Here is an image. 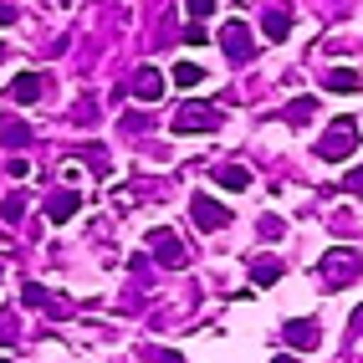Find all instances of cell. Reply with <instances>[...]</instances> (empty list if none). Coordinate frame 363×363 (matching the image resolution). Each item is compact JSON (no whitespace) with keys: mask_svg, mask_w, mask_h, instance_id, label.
I'll return each instance as SVG.
<instances>
[{"mask_svg":"<svg viewBox=\"0 0 363 363\" xmlns=\"http://www.w3.org/2000/svg\"><path fill=\"white\" fill-rule=\"evenodd\" d=\"M353 143H358V118H333V128L318 138V159L337 164V159L353 154Z\"/></svg>","mask_w":363,"mask_h":363,"instance_id":"6da1fadb","label":"cell"},{"mask_svg":"<svg viewBox=\"0 0 363 363\" xmlns=\"http://www.w3.org/2000/svg\"><path fill=\"white\" fill-rule=\"evenodd\" d=\"M358 266H363V261H358V251L337 246V251H328V256H323V281H328V286H348V281L358 277Z\"/></svg>","mask_w":363,"mask_h":363,"instance_id":"7a4b0ae2","label":"cell"},{"mask_svg":"<svg viewBox=\"0 0 363 363\" xmlns=\"http://www.w3.org/2000/svg\"><path fill=\"white\" fill-rule=\"evenodd\" d=\"M210 128H220L215 108H179L174 113V133H210Z\"/></svg>","mask_w":363,"mask_h":363,"instance_id":"3957f363","label":"cell"},{"mask_svg":"<svg viewBox=\"0 0 363 363\" xmlns=\"http://www.w3.org/2000/svg\"><path fill=\"white\" fill-rule=\"evenodd\" d=\"M189 215L205 225V230H220V225H230V210L220 205V200H210V195H195L189 200Z\"/></svg>","mask_w":363,"mask_h":363,"instance_id":"277c9868","label":"cell"},{"mask_svg":"<svg viewBox=\"0 0 363 363\" xmlns=\"http://www.w3.org/2000/svg\"><path fill=\"white\" fill-rule=\"evenodd\" d=\"M149 251H154L164 266H184V251H179L174 230H164V225H154V230H149Z\"/></svg>","mask_w":363,"mask_h":363,"instance_id":"5b68a950","label":"cell"},{"mask_svg":"<svg viewBox=\"0 0 363 363\" xmlns=\"http://www.w3.org/2000/svg\"><path fill=\"white\" fill-rule=\"evenodd\" d=\"M77 210H82V195H77V189H57V195L46 200V220L67 225V220H72V215H77Z\"/></svg>","mask_w":363,"mask_h":363,"instance_id":"8992f818","label":"cell"},{"mask_svg":"<svg viewBox=\"0 0 363 363\" xmlns=\"http://www.w3.org/2000/svg\"><path fill=\"white\" fill-rule=\"evenodd\" d=\"M220 46L235 62H251V31H246V21H230V26L220 31Z\"/></svg>","mask_w":363,"mask_h":363,"instance_id":"52a82bcc","label":"cell"},{"mask_svg":"<svg viewBox=\"0 0 363 363\" xmlns=\"http://www.w3.org/2000/svg\"><path fill=\"white\" fill-rule=\"evenodd\" d=\"M133 92H138V103H159V92H164V77L154 67H143L138 77H133Z\"/></svg>","mask_w":363,"mask_h":363,"instance_id":"ba28073f","label":"cell"},{"mask_svg":"<svg viewBox=\"0 0 363 363\" xmlns=\"http://www.w3.org/2000/svg\"><path fill=\"white\" fill-rule=\"evenodd\" d=\"M215 179H220V189H230V195H240V189L251 184V169H246V164H225V169H215Z\"/></svg>","mask_w":363,"mask_h":363,"instance_id":"9c48e42d","label":"cell"},{"mask_svg":"<svg viewBox=\"0 0 363 363\" xmlns=\"http://www.w3.org/2000/svg\"><path fill=\"white\" fill-rule=\"evenodd\" d=\"M281 337H286L292 348H307V343H318V323H312V318H302V323H286V328H281Z\"/></svg>","mask_w":363,"mask_h":363,"instance_id":"30bf717a","label":"cell"},{"mask_svg":"<svg viewBox=\"0 0 363 363\" xmlns=\"http://www.w3.org/2000/svg\"><path fill=\"white\" fill-rule=\"evenodd\" d=\"M11 98L16 103H36L41 98V77H36V72H21V77L11 82Z\"/></svg>","mask_w":363,"mask_h":363,"instance_id":"8fae6325","label":"cell"},{"mask_svg":"<svg viewBox=\"0 0 363 363\" xmlns=\"http://www.w3.org/2000/svg\"><path fill=\"white\" fill-rule=\"evenodd\" d=\"M328 87H333V92H358L363 77H358L353 67H333V72H328Z\"/></svg>","mask_w":363,"mask_h":363,"instance_id":"7c38bea8","label":"cell"},{"mask_svg":"<svg viewBox=\"0 0 363 363\" xmlns=\"http://www.w3.org/2000/svg\"><path fill=\"white\" fill-rule=\"evenodd\" d=\"M261 31H266V41H286V36H292V21H286V11L281 16L272 11V16L261 21Z\"/></svg>","mask_w":363,"mask_h":363,"instance_id":"4fadbf2b","label":"cell"},{"mask_svg":"<svg viewBox=\"0 0 363 363\" xmlns=\"http://www.w3.org/2000/svg\"><path fill=\"white\" fill-rule=\"evenodd\" d=\"M174 82H179V87H200V82H205V67L179 62V67H174Z\"/></svg>","mask_w":363,"mask_h":363,"instance_id":"5bb4252c","label":"cell"},{"mask_svg":"<svg viewBox=\"0 0 363 363\" xmlns=\"http://www.w3.org/2000/svg\"><path fill=\"white\" fill-rule=\"evenodd\" d=\"M277 277H281V266H277V261H256V272H251V281H256V286H272Z\"/></svg>","mask_w":363,"mask_h":363,"instance_id":"9a60e30c","label":"cell"},{"mask_svg":"<svg viewBox=\"0 0 363 363\" xmlns=\"http://www.w3.org/2000/svg\"><path fill=\"white\" fill-rule=\"evenodd\" d=\"M307 113H312V98H297L292 108H286V123H307Z\"/></svg>","mask_w":363,"mask_h":363,"instance_id":"2e32d148","label":"cell"},{"mask_svg":"<svg viewBox=\"0 0 363 363\" xmlns=\"http://www.w3.org/2000/svg\"><path fill=\"white\" fill-rule=\"evenodd\" d=\"M184 41H189V46H205V41H210V31L195 21V26H184Z\"/></svg>","mask_w":363,"mask_h":363,"instance_id":"e0dca14e","label":"cell"},{"mask_svg":"<svg viewBox=\"0 0 363 363\" xmlns=\"http://www.w3.org/2000/svg\"><path fill=\"white\" fill-rule=\"evenodd\" d=\"M184 11H189V16H200V21H205V16L215 11V0H184Z\"/></svg>","mask_w":363,"mask_h":363,"instance_id":"ac0fdd59","label":"cell"},{"mask_svg":"<svg viewBox=\"0 0 363 363\" xmlns=\"http://www.w3.org/2000/svg\"><path fill=\"white\" fill-rule=\"evenodd\" d=\"M6 174H11V179H26V174H31V164H26V159H11V164H6Z\"/></svg>","mask_w":363,"mask_h":363,"instance_id":"d6986e66","label":"cell"},{"mask_svg":"<svg viewBox=\"0 0 363 363\" xmlns=\"http://www.w3.org/2000/svg\"><path fill=\"white\" fill-rule=\"evenodd\" d=\"M343 189H348V195H363V169H353V174L343 179Z\"/></svg>","mask_w":363,"mask_h":363,"instance_id":"ffe728a7","label":"cell"},{"mask_svg":"<svg viewBox=\"0 0 363 363\" xmlns=\"http://www.w3.org/2000/svg\"><path fill=\"white\" fill-rule=\"evenodd\" d=\"M159 363H184V358H179L174 348H159Z\"/></svg>","mask_w":363,"mask_h":363,"instance_id":"44dd1931","label":"cell"},{"mask_svg":"<svg viewBox=\"0 0 363 363\" xmlns=\"http://www.w3.org/2000/svg\"><path fill=\"white\" fill-rule=\"evenodd\" d=\"M272 363H297V358H272Z\"/></svg>","mask_w":363,"mask_h":363,"instance_id":"7402d4cb","label":"cell"}]
</instances>
